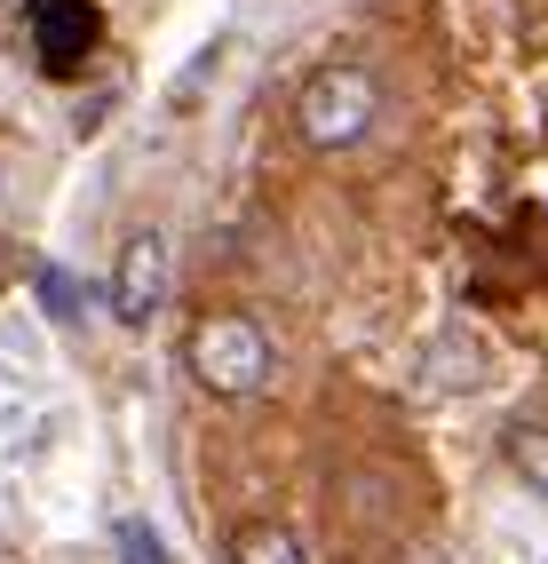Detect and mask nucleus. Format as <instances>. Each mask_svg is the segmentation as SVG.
<instances>
[{"mask_svg":"<svg viewBox=\"0 0 548 564\" xmlns=\"http://www.w3.org/2000/svg\"><path fill=\"white\" fill-rule=\"evenodd\" d=\"M191 382L215 390V398H263L271 390V373H278V350H271V334L254 326L246 311H215L191 326Z\"/></svg>","mask_w":548,"mask_h":564,"instance_id":"obj_1","label":"nucleus"},{"mask_svg":"<svg viewBox=\"0 0 548 564\" xmlns=\"http://www.w3.org/2000/svg\"><path fill=\"white\" fill-rule=\"evenodd\" d=\"M437 373H453L446 390H478V358H469V343H446V350H437V358H429V382H437Z\"/></svg>","mask_w":548,"mask_h":564,"instance_id":"obj_10","label":"nucleus"},{"mask_svg":"<svg viewBox=\"0 0 548 564\" xmlns=\"http://www.w3.org/2000/svg\"><path fill=\"white\" fill-rule=\"evenodd\" d=\"M390 494H397V485H390L382 462H342L335 469V517L342 524L374 517V533H397V509H406V501H390Z\"/></svg>","mask_w":548,"mask_h":564,"instance_id":"obj_5","label":"nucleus"},{"mask_svg":"<svg viewBox=\"0 0 548 564\" xmlns=\"http://www.w3.org/2000/svg\"><path fill=\"white\" fill-rule=\"evenodd\" d=\"M374 120H382V88L365 64H318L295 96V135L310 152H350V143H365Z\"/></svg>","mask_w":548,"mask_h":564,"instance_id":"obj_2","label":"nucleus"},{"mask_svg":"<svg viewBox=\"0 0 548 564\" xmlns=\"http://www.w3.org/2000/svg\"><path fill=\"white\" fill-rule=\"evenodd\" d=\"M231 564H310V556H303V533L286 517H246L231 533Z\"/></svg>","mask_w":548,"mask_h":564,"instance_id":"obj_6","label":"nucleus"},{"mask_svg":"<svg viewBox=\"0 0 548 564\" xmlns=\"http://www.w3.org/2000/svg\"><path fill=\"white\" fill-rule=\"evenodd\" d=\"M41 311L64 318V326L80 318V286H72V271H41Z\"/></svg>","mask_w":548,"mask_h":564,"instance_id":"obj_9","label":"nucleus"},{"mask_svg":"<svg viewBox=\"0 0 548 564\" xmlns=\"http://www.w3.org/2000/svg\"><path fill=\"white\" fill-rule=\"evenodd\" d=\"M112 549H120V564H167L160 533H152L143 517H120V524H112Z\"/></svg>","mask_w":548,"mask_h":564,"instance_id":"obj_8","label":"nucleus"},{"mask_svg":"<svg viewBox=\"0 0 548 564\" xmlns=\"http://www.w3.org/2000/svg\"><path fill=\"white\" fill-rule=\"evenodd\" d=\"M103 17L88 9V0H41V17H32V48H41L48 72H80L88 48H96Z\"/></svg>","mask_w":548,"mask_h":564,"instance_id":"obj_4","label":"nucleus"},{"mask_svg":"<svg viewBox=\"0 0 548 564\" xmlns=\"http://www.w3.org/2000/svg\"><path fill=\"white\" fill-rule=\"evenodd\" d=\"M167 286H175V254L160 231H128V247L112 254V318L120 326H152L160 303H167Z\"/></svg>","mask_w":548,"mask_h":564,"instance_id":"obj_3","label":"nucleus"},{"mask_svg":"<svg viewBox=\"0 0 548 564\" xmlns=\"http://www.w3.org/2000/svg\"><path fill=\"white\" fill-rule=\"evenodd\" d=\"M508 469L548 501V430H508Z\"/></svg>","mask_w":548,"mask_h":564,"instance_id":"obj_7","label":"nucleus"}]
</instances>
